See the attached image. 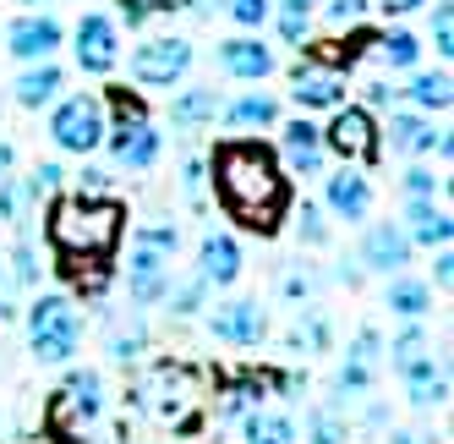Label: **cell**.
<instances>
[{"instance_id": "1", "label": "cell", "mask_w": 454, "mask_h": 444, "mask_svg": "<svg viewBox=\"0 0 454 444\" xmlns=\"http://www.w3.org/2000/svg\"><path fill=\"white\" fill-rule=\"evenodd\" d=\"M208 170H214V193L236 226H247L257 236L279 231V219L290 214V176H285L279 154L269 143L231 138V143L214 148Z\"/></svg>"}, {"instance_id": "2", "label": "cell", "mask_w": 454, "mask_h": 444, "mask_svg": "<svg viewBox=\"0 0 454 444\" xmlns=\"http://www.w3.org/2000/svg\"><path fill=\"white\" fill-rule=\"evenodd\" d=\"M44 236H50V247H55L60 264H110L115 247H121V236H126V209L110 193H99V198L67 193V198L50 203Z\"/></svg>"}, {"instance_id": "3", "label": "cell", "mask_w": 454, "mask_h": 444, "mask_svg": "<svg viewBox=\"0 0 454 444\" xmlns=\"http://www.w3.org/2000/svg\"><path fill=\"white\" fill-rule=\"evenodd\" d=\"M176 247H181L176 226H143V231L132 236V252H126V291H132V302H137V307L165 302Z\"/></svg>"}, {"instance_id": "4", "label": "cell", "mask_w": 454, "mask_h": 444, "mask_svg": "<svg viewBox=\"0 0 454 444\" xmlns=\"http://www.w3.org/2000/svg\"><path fill=\"white\" fill-rule=\"evenodd\" d=\"M27 340H34V357L60 368L77 357L82 345V313L67 291H44L39 302H27Z\"/></svg>"}, {"instance_id": "5", "label": "cell", "mask_w": 454, "mask_h": 444, "mask_svg": "<svg viewBox=\"0 0 454 444\" xmlns=\"http://www.w3.org/2000/svg\"><path fill=\"white\" fill-rule=\"evenodd\" d=\"M137 400L153 411L159 423H170L176 433H192V428H198V411H203V378L192 373V368L159 362L137 385Z\"/></svg>"}, {"instance_id": "6", "label": "cell", "mask_w": 454, "mask_h": 444, "mask_svg": "<svg viewBox=\"0 0 454 444\" xmlns=\"http://www.w3.org/2000/svg\"><path fill=\"white\" fill-rule=\"evenodd\" d=\"M110 105H115V121L105 126V143L99 148H110V160L121 170L159 165V132H153V121L143 115V99H137V93H126V88H115Z\"/></svg>"}, {"instance_id": "7", "label": "cell", "mask_w": 454, "mask_h": 444, "mask_svg": "<svg viewBox=\"0 0 454 444\" xmlns=\"http://www.w3.org/2000/svg\"><path fill=\"white\" fill-rule=\"evenodd\" d=\"M99 411H105V378L82 368V373H67V385H60L44 406V428L60 439V444H72L82 439L93 423H99Z\"/></svg>"}, {"instance_id": "8", "label": "cell", "mask_w": 454, "mask_h": 444, "mask_svg": "<svg viewBox=\"0 0 454 444\" xmlns=\"http://www.w3.org/2000/svg\"><path fill=\"white\" fill-rule=\"evenodd\" d=\"M105 126H110V115H105L99 93H67L50 115V138L60 154H93L105 143Z\"/></svg>"}, {"instance_id": "9", "label": "cell", "mask_w": 454, "mask_h": 444, "mask_svg": "<svg viewBox=\"0 0 454 444\" xmlns=\"http://www.w3.org/2000/svg\"><path fill=\"white\" fill-rule=\"evenodd\" d=\"M323 148L340 154V165H372L378 160V121L367 105H334V121L323 126Z\"/></svg>"}, {"instance_id": "10", "label": "cell", "mask_w": 454, "mask_h": 444, "mask_svg": "<svg viewBox=\"0 0 454 444\" xmlns=\"http://www.w3.org/2000/svg\"><path fill=\"white\" fill-rule=\"evenodd\" d=\"M186 72H192V44L181 34L148 39L132 50V83H143V88H176Z\"/></svg>"}, {"instance_id": "11", "label": "cell", "mask_w": 454, "mask_h": 444, "mask_svg": "<svg viewBox=\"0 0 454 444\" xmlns=\"http://www.w3.org/2000/svg\"><path fill=\"white\" fill-rule=\"evenodd\" d=\"M378 138H388V148L395 154H438V160H449V132L443 126H433L427 110H388V126Z\"/></svg>"}, {"instance_id": "12", "label": "cell", "mask_w": 454, "mask_h": 444, "mask_svg": "<svg viewBox=\"0 0 454 444\" xmlns=\"http://www.w3.org/2000/svg\"><path fill=\"white\" fill-rule=\"evenodd\" d=\"M72 39H77L72 50H77V67H82V72H93V77L115 72V60H121V28H115V17L82 12V22H77Z\"/></svg>"}, {"instance_id": "13", "label": "cell", "mask_w": 454, "mask_h": 444, "mask_svg": "<svg viewBox=\"0 0 454 444\" xmlns=\"http://www.w3.org/2000/svg\"><path fill=\"white\" fill-rule=\"evenodd\" d=\"M290 99H296V110H334V105H345V67H329V60H296V72H290Z\"/></svg>"}, {"instance_id": "14", "label": "cell", "mask_w": 454, "mask_h": 444, "mask_svg": "<svg viewBox=\"0 0 454 444\" xmlns=\"http://www.w3.org/2000/svg\"><path fill=\"white\" fill-rule=\"evenodd\" d=\"M0 39H6V50L17 60H50L60 50V39H67V28H60L50 12H22L12 28H0Z\"/></svg>"}, {"instance_id": "15", "label": "cell", "mask_w": 454, "mask_h": 444, "mask_svg": "<svg viewBox=\"0 0 454 444\" xmlns=\"http://www.w3.org/2000/svg\"><path fill=\"white\" fill-rule=\"evenodd\" d=\"M411 236H405V226H395V219H378V226L362 236V252H356V264L362 269H372V274H400L405 264H411Z\"/></svg>"}, {"instance_id": "16", "label": "cell", "mask_w": 454, "mask_h": 444, "mask_svg": "<svg viewBox=\"0 0 454 444\" xmlns=\"http://www.w3.org/2000/svg\"><path fill=\"white\" fill-rule=\"evenodd\" d=\"M208 329H214V340H224V345H263V340H269V313L257 307L252 297H236V302L214 307Z\"/></svg>"}, {"instance_id": "17", "label": "cell", "mask_w": 454, "mask_h": 444, "mask_svg": "<svg viewBox=\"0 0 454 444\" xmlns=\"http://www.w3.org/2000/svg\"><path fill=\"white\" fill-rule=\"evenodd\" d=\"M323 209L340 214L345 226H362V219L372 214V186H367V176L356 170V165H340L329 181H323Z\"/></svg>"}, {"instance_id": "18", "label": "cell", "mask_w": 454, "mask_h": 444, "mask_svg": "<svg viewBox=\"0 0 454 444\" xmlns=\"http://www.w3.org/2000/svg\"><path fill=\"white\" fill-rule=\"evenodd\" d=\"M279 154H285L279 165H290L296 176H317L323 160H329V148H323V126H312L307 115L285 121V126H279Z\"/></svg>"}, {"instance_id": "19", "label": "cell", "mask_w": 454, "mask_h": 444, "mask_svg": "<svg viewBox=\"0 0 454 444\" xmlns=\"http://www.w3.org/2000/svg\"><path fill=\"white\" fill-rule=\"evenodd\" d=\"M198 280L208 285V291H224V285L241 280V247H236V236H224V231L203 236V247H198Z\"/></svg>"}, {"instance_id": "20", "label": "cell", "mask_w": 454, "mask_h": 444, "mask_svg": "<svg viewBox=\"0 0 454 444\" xmlns=\"http://www.w3.org/2000/svg\"><path fill=\"white\" fill-rule=\"evenodd\" d=\"M219 72L241 77V83H263L274 72V50L263 39H252V34H236V39L219 44Z\"/></svg>"}, {"instance_id": "21", "label": "cell", "mask_w": 454, "mask_h": 444, "mask_svg": "<svg viewBox=\"0 0 454 444\" xmlns=\"http://www.w3.org/2000/svg\"><path fill=\"white\" fill-rule=\"evenodd\" d=\"M400 378H405V395H411V406H443L449 400V368L433 357V352H421V357H411L405 368H395Z\"/></svg>"}, {"instance_id": "22", "label": "cell", "mask_w": 454, "mask_h": 444, "mask_svg": "<svg viewBox=\"0 0 454 444\" xmlns=\"http://www.w3.org/2000/svg\"><path fill=\"white\" fill-rule=\"evenodd\" d=\"M405 236L421 247H449L454 226H449V209L438 198H411L405 203Z\"/></svg>"}, {"instance_id": "23", "label": "cell", "mask_w": 454, "mask_h": 444, "mask_svg": "<svg viewBox=\"0 0 454 444\" xmlns=\"http://www.w3.org/2000/svg\"><path fill=\"white\" fill-rule=\"evenodd\" d=\"M60 88H67V77H60V67L55 60H27V72L17 77V105L22 110H44V105H55L60 99Z\"/></svg>"}, {"instance_id": "24", "label": "cell", "mask_w": 454, "mask_h": 444, "mask_svg": "<svg viewBox=\"0 0 454 444\" xmlns=\"http://www.w3.org/2000/svg\"><path fill=\"white\" fill-rule=\"evenodd\" d=\"M219 110H224V121H231L236 132H263V126L279 121V99L263 93V88H252V93H241L236 105H219Z\"/></svg>"}, {"instance_id": "25", "label": "cell", "mask_w": 454, "mask_h": 444, "mask_svg": "<svg viewBox=\"0 0 454 444\" xmlns=\"http://www.w3.org/2000/svg\"><path fill=\"white\" fill-rule=\"evenodd\" d=\"M367 50L378 55V67H388V72H411L416 60H421V39L405 34V28H388V34L367 39Z\"/></svg>"}, {"instance_id": "26", "label": "cell", "mask_w": 454, "mask_h": 444, "mask_svg": "<svg viewBox=\"0 0 454 444\" xmlns=\"http://www.w3.org/2000/svg\"><path fill=\"white\" fill-rule=\"evenodd\" d=\"M241 433H247V444H301L296 423L279 417V411H263V406H252L241 417Z\"/></svg>"}, {"instance_id": "27", "label": "cell", "mask_w": 454, "mask_h": 444, "mask_svg": "<svg viewBox=\"0 0 454 444\" xmlns=\"http://www.w3.org/2000/svg\"><path fill=\"white\" fill-rule=\"evenodd\" d=\"M405 99L416 110H427V115H443L454 105V83H449V72H416L411 88H405Z\"/></svg>"}, {"instance_id": "28", "label": "cell", "mask_w": 454, "mask_h": 444, "mask_svg": "<svg viewBox=\"0 0 454 444\" xmlns=\"http://www.w3.org/2000/svg\"><path fill=\"white\" fill-rule=\"evenodd\" d=\"M296 313H301V319H296V329L285 335V345H290V352H329V319H323V307L301 302Z\"/></svg>"}, {"instance_id": "29", "label": "cell", "mask_w": 454, "mask_h": 444, "mask_svg": "<svg viewBox=\"0 0 454 444\" xmlns=\"http://www.w3.org/2000/svg\"><path fill=\"white\" fill-rule=\"evenodd\" d=\"M219 115V88H186L170 99V121L176 126H208Z\"/></svg>"}, {"instance_id": "30", "label": "cell", "mask_w": 454, "mask_h": 444, "mask_svg": "<svg viewBox=\"0 0 454 444\" xmlns=\"http://www.w3.org/2000/svg\"><path fill=\"white\" fill-rule=\"evenodd\" d=\"M263 390H269L263 373H241V378H231V385H224V395H219V417H247V411L263 400Z\"/></svg>"}, {"instance_id": "31", "label": "cell", "mask_w": 454, "mask_h": 444, "mask_svg": "<svg viewBox=\"0 0 454 444\" xmlns=\"http://www.w3.org/2000/svg\"><path fill=\"white\" fill-rule=\"evenodd\" d=\"M269 17L279 22L285 44H301L307 28H312V0H269Z\"/></svg>"}, {"instance_id": "32", "label": "cell", "mask_w": 454, "mask_h": 444, "mask_svg": "<svg viewBox=\"0 0 454 444\" xmlns=\"http://www.w3.org/2000/svg\"><path fill=\"white\" fill-rule=\"evenodd\" d=\"M427 307H433V285H421V280H395L388 285V313H395V319H421Z\"/></svg>"}, {"instance_id": "33", "label": "cell", "mask_w": 454, "mask_h": 444, "mask_svg": "<svg viewBox=\"0 0 454 444\" xmlns=\"http://www.w3.org/2000/svg\"><path fill=\"white\" fill-rule=\"evenodd\" d=\"M378 385V362H362V357H345V368H340V378H334V390H340V400H362L367 390Z\"/></svg>"}, {"instance_id": "34", "label": "cell", "mask_w": 454, "mask_h": 444, "mask_svg": "<svg viewBox=\"0 0 454 444\" xmlns=\"http://www.w3.org/2000/svg\"><path fill=\"white\" fill-rule=\"evenodd\" d=\"M203 297H208V285L198 280V274H192V280H170V291H165V302H170V313H176V319H192V313H198L203 307Z\"/></svg>"}, {"instance_id": "35", "label": "cell", "mask_w": 454, "mask_h": 444, "mask_svg": "<svg viewBox=\"0 0 454 444\" xmlns=\"http://www.w3.org/2000/svg\"><path fill=\"white\" fill-rule=\"evenodd\" d=\"M6 269H12V280L22 285V291H34V285H39L44 264H39V252H34V242H27V236H22V242L12 247V264H6Z\"/></svg>"}, {"instance_id": "36", "label": "cell", "mask_w": 454, "mask_h": 444, "mask_svg": "<svg viewBox=\"0 0 454 444\" xmlns=\"http://www.w3.org/2000/svg\"><path fill=\"white\" fill-rule=\"evenodd\" d=\"M421 352H427V335H421V324H416V319H405V329L388 340V368H405V362H411V357H421Z\"/></svg>"}, {"instance_id": "37", "label": "cell", "mask_w": 454, "mask_h": 444, "mask_svg": "<svg viewBox=\"0 0 454 444\" xmlns=\"http://www.w3.org/2000/svg\"><path fill=\"white\" fill-rule=\"evenodd\" d=\"M307 439H312V444H345V423H340V411L317 406L312 417H307Z\"/></svg>"}, {"instance_id": "38", "label": "cell", "mask_w": 454, "mask_h": 444, "mask_svg": "<svg viewBox=\"0 0 454 444\" xmlns=\"http://www.w3.org/2000/svg\"><path fill=\"white\" fill-rule=\"evenodd\" d=\"M60 186H67V170H60L55 160H44L34 176H27V186H22V193H27V198H55Z\"/></svg>"}, {"instance_id": "39", "label": "cell", "mask_w": 454, "mask_h": 444, "mask_svg": "<svg viewBox=\"0 0 454 444\" xmlns=\"http://www.w3.org/2000/svg\"><path fill=\"white\" fill-rule=\"evenodd\" d=\"M170 6H181V0H115V17L126 28H143L153 12H170Z\"/></svg>"}, {"instance_id": "40", "label": "cell", "mask_w": 454, "mask_h": 444, "mask_svg": "<svg viewBox=\"0 0 454 444\" xmlns=\"http://www.w3.org/2000/svg\"><path fill=\"white\" fill-rule=\"evenodd\" d=\"M279 291H285V302H312V297H317V274L296 264V269L279 274Z\"/></svg>"}, {"instance_id": "41", "label": "cell", "mask_w": 454, "mask_h": 444, "mask_svg": "<svg viewBox=\"0 0 454 444\" xmlns=\"http://www.w3.org/2000/svg\"><path fill=\"white\" fill-rule=\"evenodd\" d=\"M143 352H148V335H143V329H115V335H110V357H115L121 368L137 362Z\"/></svg>"}, {"instance_id": "42", "label": "cell", "mask_w": 454, "mask_h": 444, "mask_svg": "<svg viewBox=\"0 0 454 444\" xmlns=\"http://www.w3.org/2000/svg\"><path fill=\"white\" fill-rule=\"evenodd\" d=\"M433 50L443 60L454 55V6H449V0H438V6H433Z\"/></svg>"}, {"instance_id": "43", "label": "cell", "mask_w": 454, "mask_h": 444, "mask_svg": "<svg viewBox=\"0 0 454 444\" xmlns=\"http://www.w3.org/2000/svg\"><path fill=\"white\" fill-rule=\"evenodd\" d=\"M296 226H301V242H307V247H323V242H329V219H323V209H317V203H301Z\"/></svg>"}, {"instance_id": "44", "label": "cell", "mask_w": 454, "mask_h": 444, "mask_svg": "<svg viewBox=\"0 0 454 444\" xmlns=\"http://www.w3.org/2000/svg\"><path fill=\"white\" fill-rule=\"evenodd\" d=\"M22 186H17V176H0V219H12V226H22Z\"/></svg>"}, {"instance_id": "45", "label": "cell", "mask_w": 454, "mask_h": 444, "mask_svg": "<svg viewBox=\"0 0 454 444\" xmlns=\"http://www.w3.org/2000/svg\"><path fill=\"white\" fill-rule=\"evenodd\" d=\"M405 193H411V198H438L443 181H438L427 165H411V170H405Z\"/></svg>"}, {"instance_id": "46", "label": "cell", "mask_w": 454, "mask_h": 444, "mask_svg": "<svg viewBox=\"0 0 454 444\" xmlns=\"http://www.w3.org/2000/svg\"><path fill=\"white\" fill-rule=\"evenodd\" d=\"M224 6H231V17L241 28H263L269 22V0H224Z\"/></svg>"}, {"instance_id": "47", "label": "cell", "mask_w": 454, "mask_h": 444, "mask_svg": "<svg viewBox=\"0 0 454 444\" xmlns=\"http://www.w3.org/2000/svg\"><path fill=\"white\" fill-rule=\"evenodd\" d=\"M22 313V285L12 280V269L0 264V319H17Z\"/></svg>"}, {"instance_id": "48", "label": "cell", "mask_w": 454, "mask_h": 444, "mask_svg": "<svg viewBox=\"0 0 454 444\" xmlns=\"http://www.w3.org/2000/svg\"><path fill=\"white\" fill-rule=\"evenodd\" d=\"M362 12H367V0H329V22L334 28H356Z\"/></svg>"}, {"instance_id": "49", "label": "cell", "mask_w": 454, "mask_h": 444, "mask_svg": "<svg viewBox=\"0 0 454 444\" xmlns=\"http://www.w3.org/2000/svg\"><path fill=\"white\" fill-rule=\"evenodd\" d=\"M345 357H362V362H378V357H383V340H378V329H362V335L350 340V352H345Z\"/></svg>"}, {"instance_id": "50", "label": "cell", "mask_w": 454, "mask_h": 444, "mask_svg": "<svg viewBox=\"0 0 454 444\" xmlns=\"http://www.w3.org/2000/svg\"><path fill=\"white\" fill-rule=\"evenodd\" d=\"M181 193H186L192 203H203V160H186V170H181Z\"/></svg>"}, {"instance_id": "51", "label": "cell", "mask_w": 454, "mask_h": 444, "mask_svg": "<svg viewBox=\"0 0 454 444\" xmlns=\"http://www.w3.org/2000/svg\"><path fill=\"white\" fill-rule=\"evenodd\" d=\"M395 99H400L395 83H367V110H395Z\"/></svg>"}, {"instance_id": "52", "label": "cell", "mask_w": 454, "mask_h": 444, "mask_svg": "<svg viewBox=\"0 0 454 444\" xmlns=\"http://www.w3.org/2000/svg\"><path fill=\"white\" fill-rule=\"evenodd\" d=\"M105 186H110V176H105L99 165H88V170H82V181H77V193H88V198H99Z\"/></svg>"}, {"instance_id": "53", "label": "cell", "mask_w": 454, "mask_h": 444, "mask_svg": "<svg viewBox=\"0 0 454 444\" xmlns=\"http://www.w3.org/2000/svg\"><path fill=\"white\" fill-rule=\"evenodd\" d=\"M433 274H438V285H449V280H454V252H449V247H438V258H433Z\"/></svg>"}, {"instance_id": "54", "label": "cell", "mask_w": 454, "mask_h": 444, "mask_svg": "<svg viewBox=\"0 0 454 444\" xmlns=\"http://www.w3.org/2000/svg\"><path fill=\"white\" fill-rule=\"evenodd\" d=\"M416 6H421V0H378V12H388V17H405Z\"/></svg>"}, {"instance_id": "55", "label": "cell", "mask_w": 454, "mask_h": 444, "mask_svg": "<svg viewBox=\"0 0 454 444\" xmlns=\"http://www.w3.org/2000/svg\"><path fill=\"white\" fill-rule=\"evenodd\" d=\"M12 165H17V148L0 138V176H12Z\"/></svg>"}, {"instance_id": "56", "label": "cell", "mask_w": 454, "mask_h": 444, "mask_svg": "<svg viewBox=\"0 0 454 444\" xmlns=\"http://www.w3.org/2000/svg\"><path fill=\"white\" fill-rule=\"evenodd\" d=\"M388 444H433V439H421V433H388Z\"/></svg>"}, {"instance_id": "57", "label": "cell", "mask_w": 454, "mask_h": 444, "mask_svg": "<svg viewBox=\"0 0 454 444\" xmlns=\"http://www.w3.org/2000/svg\"><path fill=\"white\" fill-rule=\"evenodd\" d=\"M27 6H55V0H27Z\"/></svg>"}]
</instances>
